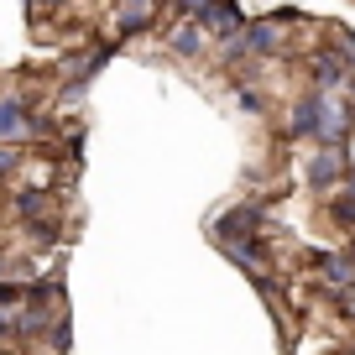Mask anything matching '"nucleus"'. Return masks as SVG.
Segmentation results:
<instances>
[{"label":"nucleus","instance_id":"1","mask_svg":"<svg viewBox=\"0 0 355 355\" xmlns=\"http://www.w3.org/2000/svg\"><path fill=\"white\" fill-rule=\"evenodd\" d=\"M350 105L345 100H329V94H319V125H313V136H319L324 146H340L345 136H350Z\"/></svg>","mask_w":355,"mask_h":355},{"label":"nucleus","instance_id":"2","mask_svg":"<svg viewBox=\"0 0 355 355\" xmlns=\"http://www.w3.org/2000/svg\"><path fill=\"white\" fill-rule=\"evenodd\" d=\"M193 21H199L204 32H214V37H235V32L245 26V21H241V6H235V0H209V6H204Z\"/></svg>","mask_w":355,"mask_h":355},{"label":"nucleus","instance_id":"3","mask_svg":"<svg viewBox=\"0 0 355 355\" xmlns=\"http://www.w3.org/2000/svg\"><path fill=\"white\" fill-rule=\"evenodd\" d=\"M42 125L26 115V105L21 100H0V146L6 141H26V136H37Z\"/></svg>","mask_w":355,"mask_h":355},{"label":"nucleus","instance_id":"4","mask_svg":"<svg viewBox=\"0 0 355 355\" xmlns=\"http://www.w3.org/2000/svg\"><path fill=\"white\" fill-rule=\"evenodd\" d=\"M309 73H313V89L329 94V89H340L345 78H350V53H319Z\"/></svg>","mask_w":355,"mask_h":355},{"label":"nucleus","instance_id":"5","mask_svg":"<svg viewBox=\"0 0 355 355\" xmlns=\"http://www.w3.org/2000/svg\"><path fill=\"white\" fill-rule=\"evenodd\" d=\"M340 173H345V152L340 146H324V152H313V162H309V189H334L340 183Z\"/></svg>","mask_w":355,"mask_h":355},{"label":"nucleus","instance_id":"6","mask_svg":"<svg viewBox=\"0 0 355 355\" xmlns=\"http://www.w3.org/2000/svg\"><path fill=\"white\" fill-rule=\"evenodd\" d=\"M256 230V204H241V209H230V214H220L214 220V241H245V235Z\"/></svg>","mask_w":355,"mask_h":355},{"label":"nucleus","instance_id":"7","mask_svg":"<svg viewBox=\"0 0 355 355\" xmlns=\"http://www.w3.org/2000/svg\"><path fill=\"white\" fill-rule=\"evenodd\" d=\"M282 42V26L277 21H256V26H241V47L245 53H272Z\"/></svg>","mask_w":355,"mask_h":355},{"label":"nucleus","instance_id":"8","mask_svg":"<svg viewBox=\"0 0 355 355\" xmlns=\"http://www.w3.org/2000/svg\"><path fill=\"white\" fill-rule=\"evenodd\" d=\"M319 272L329 288H345V293L355 288V256H319Z\"/></svg>","mask_w":355,"mask_h":355},{"label":"nucleus","instance_id":"9","mask_svg":"<svg viewBox=\"0 0 355 355\" xmlns=\"http://www.w3.org/2000/svg\"><path fill=\"white\" fill-rule=\"evenodd\" d=\"M173 53H178V58H199V53H204V32H199V21H183V26L173 32Z\"/></svg>","mask_w":355,"mask_h":355},{"label":"nucleus","instance_id":"10","mask_svg":"<svg viewBox=\"0 0 355 355\" xmlns=\"http://www.w3.org/2000/svg\"><path fill=\"white\" fill-rule=\"evenodd\" d=\"M313 125H319V94L293 105V136H313Z\"/></svg>","mask_w":355,"mask_h":355},{"label":"nucleus","instance_id":"11","mask_svg":"<svg viewBox=\"0 0 355 355\" xmlns=\"http://www.w3.org/2000/svg\"><path fill=\"white\" fill-rule=\"evenodd\" d=\"M16 209H21V214H42V209H47L42 189H26V193H16Z\"/></svg>","mask_w":355,"mask_h":355},{"label":"nucleus","instance_id":"12","mask_svg":"<svg viewBox=\"0 0 355 355\" xmlns=\"http://www.w3.org/2000/svg\"><path fill=\"white\" fill-rule=\"evenodd\" d=\"M204 6H209V0H173V11H178V16H199Z\"/></svg>","mask_w":355,"mask_h":355},{"label":"nucleus","instance_id":"13","mask_svg":"<svg viewBox=\"0 0 355 355\" xmlns=\"http://www.w3.org/2000/svg\"><path fill=\"white\" fill-rule=\"evenodd\" d=\"M241 110H245V115H261V94H251V89H241Z\"/></svg>","mask_w":355,"mask_h":355},{"label":"nucleus","instance_id":"14","mask_svg":"<svg viewBox=\"0 0 355 355\" xmlns=\"http://www.w3.org/2000/svg\"><path fill=\"white\" fill-rule=\"evenodd\" d=\"M16 329V313H11V303H0V334H11Z\"/></svg>","mask_w":355,"mask_h":355},{"label":"nucleus","instance_id":"15","mask_svg":"<svg viewBox=\"0 0 355 355\" xmlns=\"http://www.w3.org/2000/svg\"><path fill=\"white\" fill-rule=\"evenodd\" d=\"M16 173V152H0V178H11Z\"/></svg>","mask_w":355,"mask_h":355},{"label":"nucleus","instance_id":"16","mask_svg":"<svg viewBox=\"0 0 355 355\" xmlns=\"http://www.w3.org/2000/svg\"><path fill=\"white\" fill-rule=\"evenodd\" d=\"M32 6H42V11H53V6H63V0H32Z\"/></svg>","mask_w":355,"mask_h":355}]
</instances>
